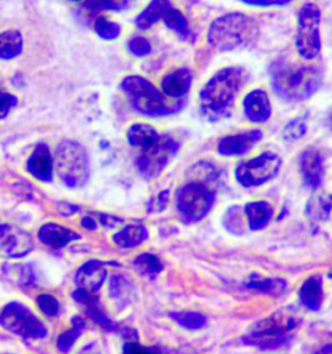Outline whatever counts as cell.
I'll return each instance as SVG.
<instances>
[{
    "mask_svg": "<svg viewBox=\"0 0 332 354\" xmlns=\"http://www.w3.org/2000/svg\"><path fill=\"white\" fill-rule=\"evenodd\" d=\"M273 88L282 99L297 103L309 99L321 86V72L311 65L282 57L270 66Z\"/></svg>",
    "mask_w": 332,
    "mask_h": 354,
    "instance_id": "1",
    "label": "cell"
},
{
    "mask_svg": "<svg viewBox=\"0 0 332 354\" xmlns=\"http://www.w3.org/2000/svg\"><path fill=\"white\" fill-rule=\"evenodd\" d=\"M247 78L248 74L240 66L225 68L214 74L200 93L201 113L213 122L230 115Z\"/></svg>",
    "mask_w": 332,
    "mask_h": 354,
    "instance_id": "2",
    "label": "cell"
},
{
    "mask_svg": "<svg viewBox=\"0 0 332 354\" xmlns=\"http://www.w3.org/2000/svg\"><path fill=\"white\" fill-rule=\"evenodd\" d=\"M302 318L295 308H283L256 323L244 336V343L262 351L277 349L290 343Z\"/></svg>",
    "mask_w": 332,
    "mask_h": 354,
    "instance_id": "3",
    "label": "cell"
},
{
    "mask_svg": "<svg viewBox=\"0 0 332 354\" xmlns=\"http://www.w3.org/2000/svg\"><path fill=\"white\" fill-rule=\"evenodd\" d=\"M257 24L241 12H231L210 24L208 43L219 53L232 51L253 42L257 37Z\"/></svg>",
    "mask_w": 332,
    "mask_h": 354,
    "instance_id": "4",
    "label": "cell"
},
{
    "mask_svg": "<svg viewBox=\"0 0 332 354\" xmlns=\"http://www.w3.org/2000/svg\"><path fill=\"white\" fill-rule=\"evenodd\" d=\"M121 90L129 97L136 112L149 117L172 115L183 106V102H167L154 84L140 75H129L124 78Z\"/></svg>",
    "mask_w": 332,
    "mask_h": 354,
    "instance_id": "5",
    "label": "cell"
},
{
    "mask_svg": "<svg viewBox=\"0 0 332 354\" xmlns=\"http://www.w3.org/2000/svg\"><path fill=\"white\" fill-rule=\"evenodd\" d=\"M56 169L66 187L84 186L90 176L89 158L84 148L74 140H62L56 149Z\"/></svg>",
    "mask_w": 332,
    "mask_h": 354,
    "instance_id": "6",
    "label": "cell"
},
{
    "mask_svg": "<svg viewBox=\"0 0 332 354\" xmlns=\"http://www.w3.org/2000/svg\"><path fill=\"white\" fill-rule=\"evenodd\" d=\"M321 10L314 3H305L297 15L296 48L304 60H313L321 53Z\"/></svg>",
    "mask_w": 332,
    "mask_h": 354,
    "instance_id": "7",
    "label": "cell"
},
{
    "mask_svg": "<svg viewBox=\"0 0 332 354\" xmlns=\"http://www.w3.org/2000/svg\"><path fill=\"white\" fill-rule=\"evenodd\" d=\"M0 324L10 333L22 339H43L47 336V328L41 319L21 302H10L0 313Z\"/></svg>",
    "mask_w": 332,
    "mask_h": 354,
    "instance_id": "8",
    "label": "cell"
},
{
    "mask_svg": "<svg viewBox=\"0 0 332 354\" xmlns=\"http://www.w3.org/2000/svg\"><path fill=\"white\" fill-rule=\"evenodd\" d=\"M214 192L200 182H191L178 189L176 208L188 223H195L207 216L214 204Z\"/></svg>",
    "mask_w": 332,
    "mask_h": 354,
    "instance_id": "9",
    "label": "cell"
},
{
    "mask_svg": "<svg viewBox=\"0 0 332 354\" xmlns=\"http://www.w3.org/2000/svg\"><path fill=\"white\" fill-rule=\"evenodd\" d=\"M282 160L275 153H262L250 161L243 162L237 167L235 176L244 187H255L266 183L279 171Z\"/></svg>",
    "mask_w": 332,
    "mask_h": 354,
    "instance_id": "10",
    "label": "cell"
},
{
    "mask_svg": "<svg viewBox=\"0 0 332 354\" xmlns=\"http://www.w3.org/2000/svg\"><path fill=\"white\" fill-rule=\"evenodd\" d=\"M179 148L173 138L161 136L160 139L148 148L142 151L136 164L140 173L147 178H156L165 169L169 161L174 157Z\"/></svg>",
    "mask_w": 332,
    "mask_h": 354,
    "instance_id": "11",
    "label": "cell"
},
{
    "mask_svg": "<svg viewBox=\"0 0 332 354\" xmlns=\"http://www.w3.org/2000/svg\"><path fill=\"white\" fill-rule=\"evenodd\" d=\"M0 247L12 259H21L30 253L33 239L25 230L10 225H0Z\"/></svg>",
    "mask_w": 332,
    "mask_h": 354,
    "instance_id": "12",
    "label": "cell"
},
{
    "mask_svg": "<svg viewBox=\"0 0 332 354\" xmlns=\"http://www.w3.org/2000/svg\"><path fill=\"white\" fill-rule=\"evenodd\" d=\"M73 299L77 304H80L83 308L84 313L93 319V322L99 324L107 333H116L120 331V326L113 322L103 310L98 293L83 290V288H77L73 292Z\"/></svg>",
    "mask_w": 332,
    "mask_h": 354,
    "instance_id": "13",
    "label": "cell"
},
{
    "mask_svg": "<svg viewBox=\"0 0 332 354\" xmlns=\"http://www.w3.org/2000/svg\"><path fill=\"white\" fill-rule=\"evenodd\" d=\"M262 139V131L250 130L237 136L222 138L218 143V152L223 156H240L249 152Z\"/></svg>",
    "mask_w": 332,
    "mask_h": 354,
    "instance_id": "14",
    "label": "cell"
},
{
    "mask_svg": "<svg viewBox=\"0 0 332 354\" xmlns=\"http://www.w3.org/2000/svg\"><path fill=\"white\" fill-rule=\"evenodd\" d=\"M26 169L33 177L42 182H51L53 176V158L47 145L41 143L35 147L26 162Z\"/></svg>",
    "mask_w": 332,
    "mask_h": 354,
    "instance_id": "15",
    "label": "cell"
},
{
    "mask_svg": "<svg viewBox=\"0 0 332 354\" xmlns=\"http://www.w3.org/2000/svg\"><path fill=\"white\" fill-rule=\"evenodd\" d=\"M107 278V270L102 261L91 260L82 265L75 274V284L87 291L98 293Z\"/></svg>",
    "mask_w": 332,
    "mask_h": 354,
    "instance_id": "16",
    "label": "cell"
},
{
    "mask_svg": "<svg viewBox=\"0 0 332 354\" xmlns=\"http://www.w3.org/2000/svg\"><path fill=\"white\" fill-rule=\"evenodd\" d=\"M301 173L305 183L313 188L317 189L323 182V174H324V167H323V158L321 153L315 149H309L305 151L301 156Z\"/></svg>",
    "mask_w": 332,
    "mask_h": 354,
    "instance_id": "17",
    "label": "cell"
},
{
    "mask_svg": "<svg viewBox=\"0 0 332 354\" xmlns=\"http://www.w3.org/2000/svg\"><path fill=\"white\" fill-rule=\"evenodd\" d=\"M80 238H81L80 234L57 223H47L42 226L39 230V239L42 243L51 247L53 250H62L69 243Z\"/></svg>",
    "mask_w": 332,
    "mask_h": 354,
    "instance_id": "18",
    "label": "cell"
},
{
    "mask_svg": "<svg viewBox=\"0 0 332 354\" xmlns=\"http://www.w3.org/2000/svg\"><path fill=\"white\" fill-rule=\"evenodd\" d=\"M191 84H192V74L186 68H181L172 73L166 74L163 78L161 88L166 96L179 99L186 96L191 88Z\"/></svg>",
    "mask_w": 332,
    "mask_h": 354,
    "instance_id": "19",
    "label": "cell"
},
{
    "mask_svg": "<svg viewBox=\"0 0 332 354\" xmlns=\"http://www.w3.org/2000/svg\"><path fill=\"white\" fill-rule=\"evenodd\" d=\"M244 112L250 121L253 122H265L269 120L271 115V105H270L268 94L262 90H255L249 93L244 99Z\"/></svg>",
    "mask_w": 332,
    "mask_h": 354,
    "instance_id": "20",
    "label": "cell"
},
{
    "mask_svg": "<svg viewBox=\"0 0 332 354\" xmlns=\"http://www.w3.org/2000/svg\"><path fill=\"white\" fill-rule=\"evenodd\" d=\"M170 0H151V3L135 19V26L140 30L151 29L157 22L161 21L166 12L172 8Z\"/></svg>",
    "mask_w": 332,
    "mask_h": 354,
    "instance_id": "21",
    "label": "cell"
},
{
    "mask_svg": "<svg viewBox=\"0 0 332 354\" xmlns=\"http://www.w3.org/2000/svg\"><path fill=\"white\" fill-rule=\"evenodd\" d=\"M301 302L311 312H318L321 309L323 299V281L320 275L311 277L302 284L300 290Z\"/></svg>",
    "mask_w": 332,
    "mask_h": 354,
    "instance_id": "22",
    "label": "cell"
},
{
    "mask_svg": "<svg viewBox=\"0 0 332 354\" xmlns=\"http://www.w3.org/2000/svg\"><path fill=\"white\" fill-rule=\"evenodd\" d=\"M160 134L152 126L147 124H135L127 131V140L133 147L140 148L142 151L155 145L160 139Z\"/></svg>",
    "mask_w": 332,
    "mask_h": 354,
    "instance_id": "23",
    "label": "cell"
},
{
    "mask_svg": "<svg viewBox=\"0 0 332 354\" xmlns=\"http://www.w3.org/2000/svg\"><path fill=\"white\" fill-rule=\"evenodd\" d=\"M148 238V231L145 226L131 225L120 230L113 235V243L120 248H133L140 245Z\"/></svg>",
    "mask_w": 332,
    "mask_h": 354,
    "instance_id": "24",
    "label": "cell"
},
{
    "mask_svg": "<svg viewBox=\"0 0 332 354\" xmlns=\"http://www.w3.org/2000/svg\"><path fill=\"white\" fill-rule=\"evenodd\" d=\"M24 48V38L19 30L0 32V59L12 60L20 56Z\"/></svg>",
    "mask_w": 332,
    "mask_h": 354,
    "instance_id": "25",
    "label": "cell"
},
{
    "mask_svg": "<svg viewBox=\"0 0 332 354\" xmlns=\"http://www.w3.org/2000/svg\"><path fill=\"white\" fill-rule=\"evenodd\" d=\"M246 213L248 217L249 227L253 231H257V230L264 229L269 223L274 210L268 203L256 201V203H250L246 207Z\"/></svg>",
    "mask_w": 332,
    "mask_h": 354,
    "instance_id": "26",
    "label": "cell"
},
{
    "mask_svg": "<svg viewBox=\"0 0 332 354\" xmlns=\"http://www.w3.org/2000/svg\"><path fill=\"white\" fill-rule=\"evenodd\" d=\"M332 210V195L322 194L309 200L306 214L311 222H323L330 217Z\"/></svg>",
    "mask_w": 332,
    "mask_h": 354,
    "instance_id": "27",
    "label": "cell"
},
{
    "mask_svg": "<svg viewBox=\"0 0 332 354\" xmlns=\"http://www.w3.org/2000/svg\"><path fill=\"white\" fill-rule=\"evenodd\" d=\"M247 288L257 290L271 296H282L286 293L287 283L284 279H266L255 274L247 283Z\"/></svg>",
    "mask_w": 332,
    "mask_h": 354,
    "instance_id": "28",
    "label": "cell"
},
{
    "mask_svg": "<svg viewBox=\"0 0 332 354\" xmlns=\"http://www.w3.org/2000/svg\"><path fill=\"white\" fill-rule=\"evenodd\" d=\"M163 21L165 24L166 28L170 29L172 32H176L181 39L187 41L191 38V30H190L188 21H187L185 15L179 10L172 7L169 11L166 12Z\"/></svg>",
    "mask_w": 332,
    "mask_h": 354,
    "instance_id": "29",
    "label": "cell"
},
{
    "mask_svg": "<svg viewBox=\"0 0 332 354\" xmlns=\"http://www.w3.org/2000/svg\"><path fill=\"white\" fill-rule=\"evenodd\" d=\"M135 269L143 277L149 279H155L156 277L164 270V265L158 257L151 253H143L134 260Z\"/></svg>",
    "mask_w": 332,
    "mask_h": 354,
    "instance_id": "30",
    "label": "cell"
},
{
    "mask_svg": "<svg viewBox=\"0 0 332 354\" xmlns=\"http://www.w3.org/2000/svg\"><path fill=\"white\" fill-rule=\"evenodd\" d=\"M84 328H86V322H84L82 317H80V315L73 317L71 330L62 333L60 337H59V340H57L59 349L64 353L69 352L72 349L74 343H75V340L82 335Z\"/></svg>",
    "mask_w": 332,
    "mask_h": 354,
    "instance_id": "31",
    "label": "cell"
},
{
    "mask_svg": "<svg viewBox=\"0 0 332 354\" xmlns=\"http://www.w3.org/2000/svg\"><path fill=\"white\" fill-rule=\"evenodd\" d=\"M135 0H86L84 7L89 11H124L133 6Z\"/></svg>",
    "mask_w": 332,
    "mask_h": 354,
    "instance_id": "32",
    "label": "cell"
},
{
    "mask_svg": "<svg viewBox=\"0 0 332 354\" xmlns=\"http://www.w3.org/2000/svg\"><path fill=\"white\" fill-rule=\"evenodd\" d=\"M179 326L185 327L187 330H199L207 324V318L201 313L197 312H176L170 314Z\"/></svg>",
    "mask_w": 332,
    "mask_h": 354,
    "instance_id": "33",
    "label": "cell"
},
{
    "mask_svg": "<svg viewBox=\"0 0 332 354\" xmlns=\"http://www.w3.org/2000/svg\"><path fill=\"white\" fill-rule=\"evenodd\" d=\"M95 32L105 41H113L120 37L122 29L117 22L109 21L105 17H99L95 21Z\"/></svg>",
    "mask_w": 332,
    "mask_h": 354,
    "instance_id": "34",
    "label": "cell"
},
{
    "mask_svg": "<svg viewBox=\"0 0 332 354\" xmlns=\"http://www.w3.org/2000/svg\"><path fill=\"white\" fill-rule=\"evenodd\" d=\"M37 304L42 312L44 313L47 317H55L60 312V302L51 295H47V293L39 295L37 297Z\"/></svg>",
    "mask_w": 332,
    "mask_h": 354,
    "instance_id": "35",
    "label": "cell"
},
{
    "mask_svg": "<svg viewBox=\"0 0 332 354\" xmlns=\"http://www.w3.org/2000/svg\"><path fill=\"white\" fill-rule=\"evenodd\" d=\"M127 48L136 57H145V56L149 55L151 51H152L151 43L148 42L145 37H140V35L133 37L127 42Z\"/></svg>",
    "mask_w": 332,
    "mask_h": 354,
    "instance_id": "36",
    "label": "cell"
},
{
    "mask_svg": "<svg viewBox=\"0 0 332 354\" xmlns=\"http://www.w3.org/2000/svg\"><path fill=\"white\" fill-rule=\"evenodd\" d=\"M305 133H306V125L304 118H296L286 126L283 131V138L288 142H293L300 139L301 136H305Z\"/></svg>",
    "mask_w": 332,
    "mask_h": 354,
    "instance_id": "37",
    "label": "cell"
},
{
    "mask_svg": "<svg viewBox=\"0 0 332 354\" xmlns=\"http://www.w3.org/2000/svg\"><path fill=\"white\" fill-rule=\"evenodd\" d=\"M241 217H240V212L237 207L230 209L225 218V225L228 230L235 234H241L243 232V225H241Z\"/></svg>",
    "mask_w": 332,
    "mask_h": 354,
    "instance_id": "38",
    "label": "cell"
},
{
    "mask_svg": "<svg viewBox=\"0 0 332 354\" xmlns=\"http://www.w3.org/2000/svg\"><path fill=\"white\" fill-rule=\"evenodd\" d=\"M17 105V97L7 91L0 90V120L7 117L10 109Z\"/></svg>",
    "mask_w": 332,
    "mask_h": 354,
    "instance_id": "39",
    "label": "cell"
},
{
    "mask_svg": "<svg viewBox=\"0 0 332 354\" xmlns=\"http://www.w3.org/2000/svg\"><path fill=\"white\" fill-rule=\"evenodd\" d=\"M244 4L255 7H274V6H286L292 0H239Z\"/></svg>",
    "mask_w": 332,
    "mask_h": 354,
    "instance_id": "40",
    "label": "cell"
},
{
    "mask_svg": "<svg viewBox=\"0 0 332 354\" xmlns=\"http://www.w3.org/2000/svg\"><path fill=\"white\" fill-rule=\"evenodd\" d=\"M167 195H169V192H167V191H164V192H161L157 198H154V200H151V204H149L148 212H156V210H161V209H164V207L166 205V203H167Z\"/></svg>",
    "mask_w": 332,
    "mask_h": 354,
    "instance_id": "41",
    "label": "cell"
},
{
    "mask_svg": "<svg viewBox=\"0 0 332 354\" xmlns=\"http://www.w3.org/2000/svg\"><path fill=\"white\" fill-rule=\"evenodd\" d=\"M124 353H149L152 349L142 346L138 342H127L124 346Z\"/></svg>",
    "mask_w": 332,
    "mask_h": 354,
    "instance_id": "42",
    "label": "cell"
},
{
    "mask_svg": "<svg viewBox=\"0 0 332 354\" xmlns=\"http://www.w3.org/2000/svg\"><path fill=\"white\" fill-rule=\"evenodd\" d=\"M82 226L86 230H95L96 229V222L91 217H86L82 219Z\"/></svg>",
    "mask_w": 332,
    "mask_h": 354,
    "instance_id": "43",
    "label": "cell"
},
{
    "mask_svg": "<svg viewBox=\"0 0 332 354\" xmlns=\"http://www.w3.org/2000/svg\"><path fill=\"white\" fill-rule=\"evenodd\" d=\"M320 352H321V353H330V352H332V345H327V346L322 348Z\"/></svg>",
    "mask_w": 332,
    "mask_h": 354,
    "instance_id": "44",
    "label": "cell"
},
{
    "mask_svg": "<svg viewBox=\"0 0 332 354\" xmlns=\"http://www.w3.org/2000/svg\"><path fill=\"white\" fill-rule=\"evenodd\" d=\"M73 1H78V0H73Z\"/></svg>",
    "mask_w": 332,
    "mask_h": 354,
    "instance_id": "45",
    "label": "cell"
},
{
    "mask_svg": "<svg viewBox=\"0 0 332 354\" xmlns=\"http://www.w3.org/2000/svg\"><path fill=\"white\" fill-rule=\"evenodd\" d=\"M331 126H332V117H331Z\"/></svg>",
    "mask_w": 332,
    "mask_h": 354,
    "instance_id": "46",
    "label": "cell"
},
{
    "mask_svg": "<svg viewBox=\"0 0 332 354\" xmlns=\"http://www.w3.org/2000/svg\"><path fill=\"white\" fill-rule=\"evenodd\" d=\"M330 277H331V278H332V274H331V275H330Z\"/></svg>",
    "mask_w": 332,
    "mask_h": 354,
    "instance_id": "47",
    "label": "cell"
}]
</instances>
